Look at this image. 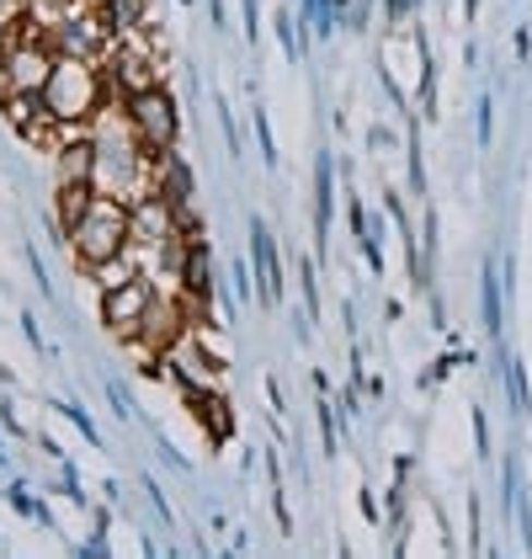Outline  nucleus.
Returning a JSON list of instances; mask_svg holds the SVG:
<instances>
[{"mask_svg":"<svg viewBox=\"0 0 532 559\" xmlns=\"http://www.w3.org/2000/svg\"><path fill=\"white\" fill-rule=\"evenodd\" d=\"M64 240H70V251H75V261H81L86 272L112 257H129L133 209L123 198H112V192H96V203L86 209V218H81L75 229H64Z\"/></svg>","mask_w":532,"mask_h":559,"instance_id":"1","label":"nucleus"},{"mask_svg":"<svg viewBox=\"0 0 532 559\" xmlns=\"http://www.w3.org/2000/svg\"><path fill=\"white\" fill-rule=\"evenodd\" d=\"M101 96H112V91L96 75V64L75 59V53H59V64H53V75H48V86H44L48 112L64 118V123H86V118H96L107 107Z\"/></svg>","mask_w":532,"mask_h":559,"instance_id":"2","label":"nucleus"},{"mask_svg":"<svg viewBox=\"0 0 532 559\" xmlns=\"http://www.w3.org/2000/svg\"><path fill=\"white\" fill-rule=\"evenodd\" d=\"M123 107H129V118H133V129H138V139H144V150L171 155V144H177V102H171V91L149 86V91H138V96H123Z\"/></svg>","mask_w":532,"mask_h":559,"instance_id":"3","label":"nucleus"},{"mask_svg":"<svg viewBox=\"0 0 532 559\" xmlns=\"http://www.w3.org/2000/svg\"><path fill=\"white\" fill-rule=\"evenodd\" d=\"M155 299V288L144 283V277H129V283H118V288H107V299H101V320H107V331L112 336H123L133 342L138 336V320H144V309Z\"/></svg>","mask_w":532,"mask_h":559,"instance_id":"4","label":"nucleus"},{"mask_svg":"<svg viewBox=\"0 0 532 559\" xmlns=\"http://www.w3.org/2000/svg\"><path fill=\"white\" fill-rule=\"evenodd\" d=\"M133 209V235L144 240V246H171L181 235V218H177V203L166 198V192H149V198H138L129 203Z\"/></svg>","mask_w":532,"mask_h":559,"instance_id":"5","label":"nucleus"},{"mask_svg":"<svg viewBox=\"0 0 532 559\" xmlns=\"http://www.w3.org/2000/svg\"><path fill=\"white\" fill-rule=\"evenodd\" d=\"M112 70H118V102L123 96H138V91L160 86V70H155V59L144 53V48H123L118 59H112Z\"/></svg>","mask_w":532,"mask_h":559,"instance_id":"6","label":"nucleus"},{"mask_svg":"<svg viewBox=\"0 0 532 559\" xmlns=\"http://www.w3.org/2000/svg\"><path fill=\"white\" fill-rule=\"evenodd\" d=\"M90 203H96V181H59L53 187V218H59V229H75Z\"/></svg>","mask_w":532,"mask_h":559,"instance_id":"7","label":"nucleus"},{"mask_svg":"<svg viewBox=\"0 0 532 559\" xmlns=\"http://www.w3.org/2000/svg\"><path fill=\"white\" fill-rule=\"evenodd\" d=\"M256 272H262V294L266 299H277V294H282V277H277V246H271V235H266L262 224H256Z\"/></svg>","mask_w":532,"mask_h":559,"instance_id":"8","label":"nucleus"},{"mask_svg":"<svg viewBox=\"0 0 532 559\" xmlns=\"http://www.w3.org/2000/svg\"><path fill=\"white\" fill-rule=\"evenodd\" d=\"M485 325L500 331V277L495 272H485Z\"/></svg>","mask_w":532,"mask_h":559,"instance_id":"9","label":"nucleus"},{"mask_svg":"<svg viewBox=\"0 0 532 559\" xmlns=\"http://www.w3.org/2000/svg\"><path fill=\"white\" fill-rule=\"evenodd\" d=\"M511 394H517V405H528V379H522L517 362H511Z\"/></svg>","mask_w":532,"mask_h":559,"instance_id":"10","label":"nucleus"},{"mask_svg":"<svg viewBox=\"0 0 532 559\" xmlns=\"http://www.w3.org/2000/svg\"><path fill=\"white\" fill-rule=\"evenodd\" d=\"M415 5H421V0H389V16H410Z\"/></svg>","mask_w":532,"mask_h":559,"instance_id":"11","label":"nucleus"}]
</instances>
